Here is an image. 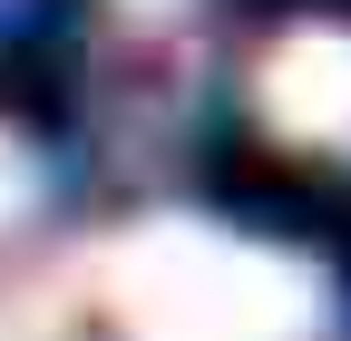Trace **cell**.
<instances>
[{"mask_svg":"<svg viewBox=\"0 0 351 341\" xmlns=\"http://www.w3.org/2000/svg\"><path fill=\"white\" fill-rule=\"evenodd\" d=\"M147 253L166 264V283L127 273V292H137V312L166 341H283L293 312H302L274 264H244V253H215V244H186V234H166Z\"/></svg>","mask_w":351,"mask_h":341,"instance_id":"obj_1","label":"cell"},{"mask_svg":"<svg viewBox=\"0 0 351 341\" xmlns=\"http://www.w3.org/2000/svg\"><path fill=\"white\" fill-rule=\"evenodd\" d=\"M263 98H274V117L302 127V137L351 127V49L341 39H293V49L274 59V78H263Z\"/></svg>","mask_w":351,"mask_h":341,"instance_id":"obj_2","label":"cell"}]
</instances>
